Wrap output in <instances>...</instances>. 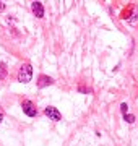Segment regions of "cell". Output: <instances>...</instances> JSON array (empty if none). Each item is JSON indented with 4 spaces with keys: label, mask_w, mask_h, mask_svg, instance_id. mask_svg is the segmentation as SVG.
I'll return each mask as SVG.
<instances>
[{
    "label": "cell",
    "mask_w": 138,
    "mask_h": 146,
    "mask_svg": "<svg viewBox=\"0 0 138 146\" xmlns=\"http://www.w3.org/2000/svg\"><path fill=\"white\" fill-rule=\"evenodd\" d=\"M21 109H23V112H25L28 117H36V115H37L36 104H33L29 99H26V101H23V102H21Z\"/></svg>",
    "instance_id": "2"
},
{
    "label": "cell",
    "mask_w": 138,
    "mask_h": 146,
    "mask_svg": "<svg viewBox=\"0 0 138 146\" xmlns=\"http://www.w3.org/2000/svg\"><path fill=\"white\" fill-rule=\"evenodd\" d=\"M7 78V63L0 62V80Z\"/></svg>",
    "instance_id": "6"
},
{
    "label": "cell",
    "mask_w": 138,
    "mask_h": 146,
    "mask_svg": "<svg viewBox=\"0 0 138 146\" xmlns=\"http://www.w3.org/2000/svg\"><path fill=\"white\" fill-rule=\"evenodd\" d=\"M33 78V65L31 63H23L20 72H18V81L20 83H29Z\"/></svg>",
    "instance_id": "1"
},
{
    "label": "cell",
    "mask_w": 138,
    "mask_h": 146,
    "mask_svg": "<svg viewBox=\"0 0 138 146\" xmlns=\"http://www.w3.org/2000/svg\"><path fill=\"white\" fill-rule=\"evenodd\" d=\"M123 119L127 120V122H130V123H133V122H135V115H132V114H125V115H123Z\"/></svg>",
    "instance_id": "7"
},
{
    "label": "cell",
    "mask_w": 138,
    "mask_h": 146,
    "mask_svg": "<svg viewBox=\"0 0 138 146\" xmlns=\"http://www.w3.org/2000/svg\"><path fill=\"white\" fill-rule=\"evenodd\" d=\"M52 83H54V80L50 76H47V75H41L37 78V88H46V86H49Z\"/></svg>",
    "instance_id": "5"
},
{
    "label": "cell",
    "mask_w": 138,
    "mask_h": 146,
    "mask_svg": "<svg viewBox=\"0 0 138 146\" xmlns=\"http://www.w3.org/2000/svg\"><path fill=\"white\" fill-rule=\"evenodd\" d=\"M3 117H5V112H3V109H2V107H0V123H2Z\"/></svg>",
    "instance_id": "9"
},
{
    "label": "cell",
    "mask_w": 138,
    "mask_h": 146,
    "mask_svg": "<svg viewBox=\"0 0 138 146\" xmlns=\"http://www.w3.org/2000/svg\"><path fill=\"white\" fill-rule=\"evenodd\" d=\"M5 10V3H3V2H0V11H3Z\"/></svg>",
    "instance_id": "10"
},
{
    "label": "cell",
    "mask_w": 138,
    "mask_h": 146,
    "mask_svg": "<svg viewBox=\"0 0 138 146\" xmlns=\"http://www.w3.org/2000/svg\"><path fill=\"white\" fill-rule=\"evenodd\" d=\"M127 109H128V106L125 104V102H122V104H120V110H122V114H123V115L127 114Z\"/></svg>",
    "instance_id": "8"
},
{
    "label": "cell",
    "mask_w": 138,
    "mask_h": 146,
    "mask_svg": "<svg viewBox=\"0 0 138 146\" xmlns=\"http://www.w3.org/2000/svg\"><path fill=\"white\" fill-rule=\"evenodd\" d=\"M44 114L47 115L50 120H54V122H58V120L62 119V114H60V112H58L55 107H52V106L46 107V109H44Z\"/></svg>",
    "instance_id": "3"
},
{
    "label": "cell",
    "mask_w": 138,
    "mask_h": 146,
    "mask_svg": "<svg viewBox=\"0 0 138 146\" xmlns=\"http://www.w3.org/2000/svg\"><path fill=\"white\" fill-rule=\"evenodd\" d=\"M31 10H33V13H34L37 18H42L44 16V7H42V3H39V2H33L31 3Z\"/></svg>",
    "instance_id": "4"
}]
</instances>
